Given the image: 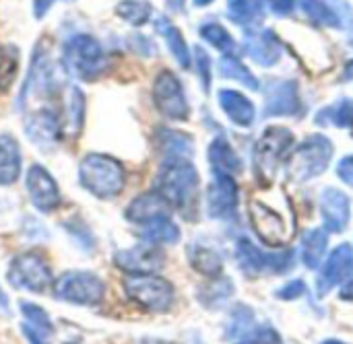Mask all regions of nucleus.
Masks as SVG:
<instances>
[{"label": "nucleus", "instance_id": "15", "mask_svg": "<svg viewBox=\"0 0 353 344\" xmlns=\"http://www.w3.org/2000/svg\"><path fill=\"white\" fill-rule=\"evenodd\" d=\"M172 213V206L170 202L157 192V190H151V192H145V194H139L128 206H126V219L130 223H137V225H147L155 219H161V217H170Z\"/></svg>", "mask_w": 353, "mask_h": 344}, {"label": "nucleus", "instance_id": "45", "mask_svg": "<svg viewBox=\"0 0 353 344\" xmlns=\"http://www.w3.org/2000/svg\"><path fill=\"white\" fill-rule=\"evenodd\" d=\"M130 45L132 47H137L141 54H145V56H151L153 52H155V45L151 43V39H147V37H143V35H134L132 39H130Z\"/></svg>", "mask_w": 353, "mask_h": 344}, {"label": "nucleus", "instance_id": "1", "mask_svg": "<svg viewBox=\"0 0 353 344\" xmlns=\"http://www.w3.org/2000/svg\"><path fill=\"white\" fill-rule=\"evenodd\" d=\"M155 190L170 202L172 208L188 213L196 204L199 173L186 157H170L157 173Z\"/></svg>", "mask_w": 353, "mask_h": 344}, {"label": "nucleus", "instance_id": "43", "mask_svg": "<svg viewBox=\"0 0 353 344\" xmlns=\"http://www.w3.org/2000/svg\"><path fill=\"white\" fill-rule=\"evenodd\" d=\"M304 293H306V287H304L302 281H292L290 285H285L283 289L277 291V295H279L281 299H298V297L304 295Z\"/></svg>", "mask_w": 353, "mask_h": 344}, {"label": "nucleus", "instance_id": "5", "mask_svg": "<svg viewBox=\"0 0 353 344\" xmlns=\"http://www.w3.org/2000/svg\"><path fill=\"white\" fill-rule=\"evenodd\" d=\"M294 144V134L283 126H273L263 132L254 144V173L267 186L275 175L281 159Z\"/></svg>", "mask_w": 353, "mask_h": 344}, {"label": "nucleus", "instance_id": "50", "mask_svg": "<svg viewBox=\"0 0 353 344\" xmlns=\"http://www.w3.org/2000/svg\"><path fill=\"white\" fill-rule=\"evenodd\" d=\"M165 2L172 10H182V6H184V0H165Z\"/></svg>", "mask_w": 353, "mask_h": 344}, {"label": "nucleus", "instance_id": "31", "mask_svg": "<svg viewBox=\"0 0 353 344\" xmlns=\"http://www.w3.org/2000/svg\"><path fill=\"white\" fill-rule=\"evenodd\" d=\"M219 74L225 76V78H232V80H238L240 85H246L248 89H259V80L256 76L234 56H223L219 60Z\"/></svg>", "mask_w": 353, "mask_h": 344}, {"label": "nucleus", "instance_id": "24", "mask_svg": "<svg viewBox=\"0 0 353 344\" xmlns=\"http://www.w3.org/2000/svg\"><path fill=\"white\" fill-rule=\"evenodd\" d=\"M141 237H143L145 244L172 246V244H176L180 239V229H178V225L170 217H161V219H155V221L143 225Z\"/></svg>", "mask_w": 353, "mask_h": 344}, {"label": "nucleus", "instance_id": "30", "mask_svg": "<svg viewBox=\"0 0 353 344\" xmlns=\"http://www.w3.org/2000/svg\"><path fill=\"white\" fill-rule=\"evenodd\" d=\"M114 12L130 23L132 27H141L145 23H149L151 14H153V6L147 0H120L114 8Z\"/></svg>", "mask_w": 353, "mask_h": 344}, {"label": "nucleus", "instance_id": "34", "mask_svg": "<svg viewBox=\"0 0 353 344\" xmlns=\"http://www.w3.org/2000/svg\"><path fill=\"white\" fill-rule=\"evenodd\" d=\"M21 314L25 318V326H29L33 332L50 338L54 328H52V322L48 318V314L39 308V305H33V303H21Z\"/></svg>", "mask_w": 353, "mask_h": 344}, {"label": "nucleus", "instance_id": "33", "mask_svg": "<svg viewBox=\"0 0 353 344\" xmlns=\"http://www.w3.org/2000/svg\"><path fill=\"white\" fill-rule=\"evenodd\" d=\"M201 35L213 45L217 47L223 56L236 54V41L232 39V35L228 33V29L219 23H205L201 27Z\"/></svg>", "mask_w": 353, "mask_h": 344}, {"label": "nucleus", "instance_id": "18", "mask_svg": "<svg viewBox=\"0 0 353 344\" xmlns=\"http://www.w3.org/2000/svg\"><path fill=\"white\" fill-rule=\"evenodd\" d=\"M265 116H294L302 107L298 87L290 80L273 83L265 93Z\"/></svg>", "mask_w": 353, "mask_h": 344}, {"label": "nucleus", "instance_id": "40", "mask_svg": "<svg viewBox=\"0 0 353 344\" xmlns=\"http://www.w3.org/2000/svg\"><path fill=\"white\" fill-rule=\"evenodd\" d=\"M238 344H281V338L273 328H254L250 334L240 338Z\"/></svg>", "mask_w": 353, "mask_h": 344}, {"label": "nucleus", "instance_id": "32", "mask_svg": "<svg viewBox=\"0 0 353 344\" xmlns=\"http://www.w3.org/2000/svg\"><path fill=\"white\" fill-rule=\"evenodd\" d=\"M319 124H333L339 128L352 126L353 124V101L352 99H341L335 105H329L327 109H323L316 118Z\"/></svg>", "mask_w": 353, "mask_h": 344}, {"label": "nucleus", "instance_id": "28", "mask_svg": "<svg viewBox=\"0 0 353 344\" xmlns=\"http://www.w3.org/2000/svg\"><path fill=\"white\" fill-rule=\"evenodd\" d=\"M83 116H85V95L79 87H70L64 99V118L66 128L72 136H77L83 128Z\"/></svg>", "mask_w": 353, "mask_h": 344}, {"label": "nucleus", "instance_id": "8", "mask_svg": "<svg viewBox=\"0 0 353 344\" xmlns=\"http://www.w3.org/2000/svg\"><path fill=\"white\" fill-rule=\"evenodd\" d=\"M8 281L17 289L29 293H43L52 287V270L50 264L43 260V256L35 252H27L10 262Z\"/></svg>", "mask_w": 353, "mask_h": 344}, {"label": "nucleus", "instance_id": "22", "mask_svg": "<svg viewBox=\"0 0 353 344\" xmlns=\"http://www.w3.org/2000/svg\"><path fill=\"white\" fill-rule=\"evenodd\" d=\"M209 163H211L215 173L234 175V173L242 171L240 157L236 155V151L232 149V144L223 136H217L211 142V147H209Z\"/></svg>", "mask_w": 353, "mask_h": 344}, {"label": "nucleus", "instance_id": "14", "mask_svg": "<svg viewBox=\"0 0 353 344\" xmlns=\"http://www.w3.org/2000/svg\"><path fill=\"white\" fill-rule=\"evenodd\" d=\"M60 132H62L60 120H58L56 114H54L52 109H48V107L35 109V111L25 120V134H27V138H29L35 147H39V149H43V151L52 149V147L58 142Z\"/></svg>", "mask_w": 353, "mask_h": 344}, {"label": "nucleus", "instance_id": "44", "mask_svg": "<svg viewBox=\"0 0 353 344\" xmlns=\"http://www.w3.org/2000/svg\"><path fill=\"white\" fill-rule=\"evenodd\" d=\"M337 175H339L347 186H352L353 188V155H347V157H343V159L339 161V165H337Z\"/></svg>", "mask_w": 353, "mask_h": 344}, {"label": "nucleus", "instance_id": "37", "mask_svg": "<svg viewBox=\"0 0 353 344\" xmlns=\"http://www.w3.org/2000/svg\"><path fill=\"white\" fill-rule=\"evenodd\" d=\"M159 138H161V149L170 157H186L192 153V138L186 136L184 132L165 130V132H161Z\"/></svg>", "mask_w": 353, "mask_h": 344}, {"label": "nucleus", "instance_id": "52", "mask_svg": "<svg viewBox=\"0 0 353 344\" xmlns=\"http://www.w3.org/2000/svg\"><path fill=\"white\" fill-rule=\"evenodd\" d=\"M194 2V6H207V4H211L213 0H192Z\"/></svg>", "mask_w": 353, "mask_h": 344}, {"label": "nucleus", "instance_id": "47", "mask_svg": "<svg viewBox=\"0 0 353 344\" xmlns=\"http://www.w3.org/2000/svg\"><path fill=\"white\" fill-rule=\"evenodd\" d=\"M54 2L56 0H33V14H35V19H41L54 6Z\"/></svg>", "mask_w": 353, "mask_h": 344}, {"label": "nucleus", "instance_id": "23", "mask_svg": "<svg viewBox=\"0 0 353 344\" xmlns=\"http://www.w3.org/2000/svg\"><path fill=\"white\" fill-rule=\"evenodd\" d=\"M236 258H238L240 268L250 277H259L263 272H269V254L261 252L250 239H240L238 241Z\"/></svg>", "mask_w": 353, "mask_h": 344}, {"label": "nucleus", "instance_id": "29", "mask_svg": "<svg viewBox=\"0 0 353 344\" xmlns=\"http://www.w3.org/2000/svg\"><path fill=\"white\" fill-rule=\"evenodd\" d=\"M228 12L240 25H254L265 17V0H228Z\"/></svg>", "mask_w": 353, "mask_h": 344}, {"label": "nucleus", "instance_id": "25", "mask_svg": "<svg viewBox=\"0 0 353 344\" xmlns=\"http://www.w3.org/2000/svg\"><path fill=\"white\" fill-rule=\"evenodd\" d=\"M188 260L192 264V268L205 277H219L221 270H223V260L221 256L213 250V248H207V246H201V244H194L188 248Z\"/></svg>", "mask_w": 353, "mask_h": 344}, {"label": "nucleus", "instance_id": "41", "mask_svg": "<svg viewBox=\"0 0 353 344\" xmlns=\"http://www.w3.org/2000/svg\"><path fill=\"white\" fill-rule=\"evenodd\" d=\"M194 60H196V72L203 80V89L209 91V85H211V58L207 56V52L203 47H196L194 50Z\"/></svg>", "mask_w": 353, "mask_h": 344}, {"label": "nucleus", "instance_id": "11", "mask_svg": "<svg viewBox=\"0 0 353 344\" xmlns=\"http://www.w3.org/2000/svg\"><path fill=\"white\" fill-rule=\"evenodd\" d=\"M207 211L213 219H234L238 211V186L232 175L215 173L207 190Z\"/></svg>", "mask_w": 353, "mask_h": 344}, {"label": "nucleus", "instance_id": "39", "mask_svg": "<svg viewBox=\"0 0 353 344\" xmlns=\"http://www.w3.org/2000/svg\"><path fill=\"white\" fill-rule=\"evenodd\" d=\"M232 293H234V287L230 281H213L201 291V301L207 303L209 308H219L221 303L230 299Z\"/></svg>", "mask_w": 353, "mask_h": 344}, {"label": "nucleus", "instance_id": "35", "mask_svg": "<svg viewBox=\"0 0 353 344\" xmlns=\"http://www.w3.org/2000/svg\"><path fill=\"white\" fill-rule=\"evenodd\" d=\"M19 70V50L12 45L0 47V91L10 89Z\"/></svg>", "mask_w": 353, "mask_h": 344}, {"label": "nucleus", "instance_id": "7", "mask_svg": "<svg viewBox=\"0 0 353 344\" xmlns=\"http://www.w3.org/2000/svg\"><path fill=\"white\" fill-rule=\"evenodd\" d=\"M126 295L149 312H168L174 303V287L153 275H132L124 281Z\"/></svg>", "mask_w": 353, "mask_h": 344}, {"label": "nucleus", "instance_id": "6", "mask_svg": "<svg viewBox=\"0 0 353 344\" xmlns=\"http://www.w3.org/2000/svg\"><path fill=\"white\" fill-rule=\"evenodd\" d=\"M54 295L60 301H68L74 305H95L103 299L105 287L101 279L87 270H68L54 285Z\"/></svg>", "mask_w": 353, "mask_h": 344}, {"label": "nucleus", "instance_id": "53", "mask_svg": "<svg viewBox=\"0 0 353 344\" xmlns=\"http://www.w3.org/2000/svg\"><path fill=\"white\" fill-rule=\"evenodd\" d=\"M323 344H345V343H339V341H327V343Z\"/></svg>", "mask_w": 353, "mask_h": 344}, {"label": "nucleus", "instance_id": "27", "mask_svg": "<svg viewBox=\"0 0 353 344\" xmlns=\"http://www.w3.org/2000/svg\"><path fill=\"white\" fill-rule=\"evenodd\" d=\"M327 229H312L304 235L302 239V260L308 268H316L323 262V256L327 252Z\"/></svg>", "mask_w": 353, "mask_h": 344}, {"label": "nucleus", "instance_id": "48", "mask_svg": "<svg viewBox=\"0 0 353 344\" xmlns=\"http://www.w3.org/2000/svg\"><path fill=\"white\" fill-rule=\"evenodd\" d=\"M23 334H25V338L29 341V344H48V338H46V336L33 332V330H31L29 326H25V324H23Z\"/></svg>", "mask_w": 353, "mask_h": 344}, {"label": "nucleus", "instance_id": "20", "mask_svg": "<svg viewBox=\"0 0 353 344\" xmlns=\"http://www.w3.org/2000/svg\"><path fill=\"white\" fill-rule=\"evenodd\" d=\"M219 105L221 109L225 111V116L238 124V126H250L256 118V109L252 105V101L248 97H244L240 91H234V89H221L219 91Z\"/></svg>", "mask_w": 353, "mask_h": 344}, {"label": "nucleus", "instance_id": "46", "mask_svg": "<svg viewBox=\"0 0 353 344\" xmlns=\"http://www.w3.org/2000/svg\"><path fill=\"white\" fill-rule=\"evenodd\" d=\"M265 2H269V6H271V10L275 12V14H290L292 10H294V2L296 0H265Z\"/></svg>", "mask_w": 353, "mask_h": 344}, {"label": "nucleus", "instance_id": "26", "mask_svg": "<svg viewBox=\"0 0 353 344\" xmlns=\"http://www.w3.org/2000/svg\"><path fill=\"white\" fill-rule=\"evenodd\" d=\"M155 27H157L159 35L165 39V43H168L172 56L178 60V64H180L182 68H188V66H190V52H188V45H186V41H184L180 29H178L176 25H172L165 17H161V19L155 23Z\"/></svg>", "mask_w": 353, "mask_h": 344}, {"label": "nucleus", "instance_id": "38", "mask_svg": "<svg viewBox=\"0 0 353 344\" xmlns=\"http://www.w3.org/2000/svg\"><path fill=\"white\" fill-rule=\"evenodd\" d=\"M300 6L312 21H316L321 25H339L337 12L323 0H300Z\"/></svg>", "mask_w": 353, "mask_h": 344}, {"label": "nucleus", "instance_id": "9", "mask_svg": "<svg viewBox=\"0 0 353 344\" xmlns=\"http://www.w3.org/2000/svg\"><path fill=\"white\" fill-rule=\"evenodd\" d=\"M153 103L157 111L168 120H188L190 107L184 95V89L178 80V76L172 70H161L153 83Z\"/></svg>", "mask_w": 353, "mask_h": 344}, {"label": "nucleus", "instance_id": "12", "mask_svg": "<svg viewBox=\"0 0 353 344\" xmlns=\"http://www.w3.org/2000/svg\"><path fill=\"white\" fill-rule=\"evenodd\" d=\"M163 252L153 244H143L139 248L120 250L114 254V264L130 275H153L163 266Z\"/></svg>", "mask_w": 353, "mask_h": 344}, {"label": "nucleus", "instance_id": "36", "mask_svg": "<svg viewBox=\"0 0 353 344\" xmlns=\"http://www.w3.org/2000/svg\"><path fill=\"white\" fill-rule=\"evenodd\" d=\"M254 330V318L252 312L246 305H238L228 322V338H244Z\"/></svg>", "mask_w": 353, "mask_h": 344}, {"label": "nucleus", "instance_id": "3", "mask_svg": "<svg viewBox=\"0 0 353 344\" xmlns=\"http://www.w3.org/2000/svg\"><path fill=\"white\" fill-rule=\"evenodd\" d=\"M62 66L79 80H95L108 68V54L93 35L81 33L66 41Z\"/></svg>", "mask_w": 353, "mask_h": 344}, {"label": "nucleus", "instance_id": "49", "mask_svg": "<svg viewBox=\"0 0 353 344\" xmlns=\"http://www.w3.org/2000/svg\"><path fill=\"white\" fill-rule=\"evenodd\" d=\"M341 297L343 299H347V301H352L353 299V281H350L343 289H341Z\"/></svg>", "mask_w": 353, "mask_h": 344}, {"label": "nucleus", "instance_id": "19", "mask_svg": "<svg viewBox=\"0 0 353 344\" xmlns=\"http://www.w3.org/2000/svg\"><path fill=\"white\" fill-rule=\"evenodd\" d=\"M246 54L261 66H271L281 58V45L273 31H252L244 39Z\"/></svg>", "mask_w": 353, "mask_h": 344}, {"label": "nucleus", "instance_id": "10", "mask_svg": "<svg viewBox=\"0 0 353 344\" xmlns=\"http://www.w3.org/2000/svg\"><path fill=\"white\" fill-rule=\"evenodd\" d=\"M25 188L31 198V204L41 213H54L60 206V190L54 175L39 163H33L27 169Z\"/></svg>", "mask_w": 353, "mask_h": 344}, {"label": "nucleus", "instance_id": "21", "mask_svg": "<svg viewBox=\"0 0 353 344\" xmlns=\"http://www.w3.org/2000/svg\"><path fill=\"white\" fill-rule=\"evenodd\" d=\"M21 175V147L14 136L0 134V186H10Z\"/></svg>", "mask_w": 353, "mask_h": 344}, {"label": "nucleus", "instance_id": "2", "mask_svg": "<svg viewBox=\"0 0 353 344\" xmlns=\"http://www.w3.org/2000/svg\"><path fill=\"white\" fill-rule=\"evenodd\" d=\"M79 182L95 198L112 200L124 190L126 171L118 159L103 153H89L79 163Z\"/></svg>", "mask_w": 353, "mask_h": 344}, {"label": "nucleus", "instance_id": "13", "mask_svg": "<svg viewBox=\"0 0 353 344\" xmlns=\"http://www.w3.org/2000/svg\"><path fill=\"white\" fill-rule=\"evenodd\" d=\"M353 272V250L343 244L339 248H335L331 252V256L327 258L323 272L319 275V283H316V291L319 295H327L331 289H335L337 285H343V281Z\"/></svg>", "mask_w": 353, "mask_h": 344}, {"label": "nucleus", "instance_id": "42", "mask_svg": "<svg viewBox=\"0 0 353 344\" xmlns=\"http://www.w3.org/2000/svg\"><path fill=\"white\" fill-rule=\"evenodd\" d=\"M66 229L70 231V235L72 237H79V246H83V248H91L93 246V237H91V233L83 227V223H70V225H66Z\"/></svg>", "mask_w": 353, "mask_h": 344}, {"label": "nucleus", "instance_id": "51", "mask_svg": "<svg viewBox=\"0 0 353 344\" xmlns=\"http://www.w3.org/2000/svg\"><path fill=\"white\" fill-rule=\"evenodd\" d=\"M0 308H2V310L8 308V297H6V293H4L2 289H0Z\"/></svg>", "mask_w": 353, "mask_h": 344}, {"label": "nucleus", "instance_id": "4", "mask_svg": "<svg viewBox=\"0 0 353 344\" xmlns=\"http://www.w3.org/2000/svg\"><path fill=\"white\" fill-rule=\"evenodd\" d=\"M333 157V144L323 134L308 136L290 157L288 163V178L294 182H304L310 178L321 175Z\"/></svg>", "mask_w": 353, "mask_h": 344}, {"label": "nucleus", "instance_id": "17", "mask_svg": "<svg viewBox=\"0 0 353 344\" xmlns=\"http://www.w3.org/2000/svg\"><path fill=\"white\" fill-rule=\"evenodd\" d=\"M321 215L329 233H341L350 223V198L337 188H327L321 196Z\"/></svg>", "mask_w": 353, "mask_h": 344}, {"label": "nucleus", "instance_id": "16", "mask_svg": "<svg viewBox=\"0 0 353 344\" xmlns=\"http://www.w3.org/2000/svg\"><path fill=\"white\" fill-rule=\"evenodd\" d=\"M250 213H252V225H254L259 237L267 246H281L288 239V229H285L283 219L277 213H273L269 206L254 200L250 204Z\"/></svg>", "mask_w": 353, "mask_h": 344}]
</instances>
